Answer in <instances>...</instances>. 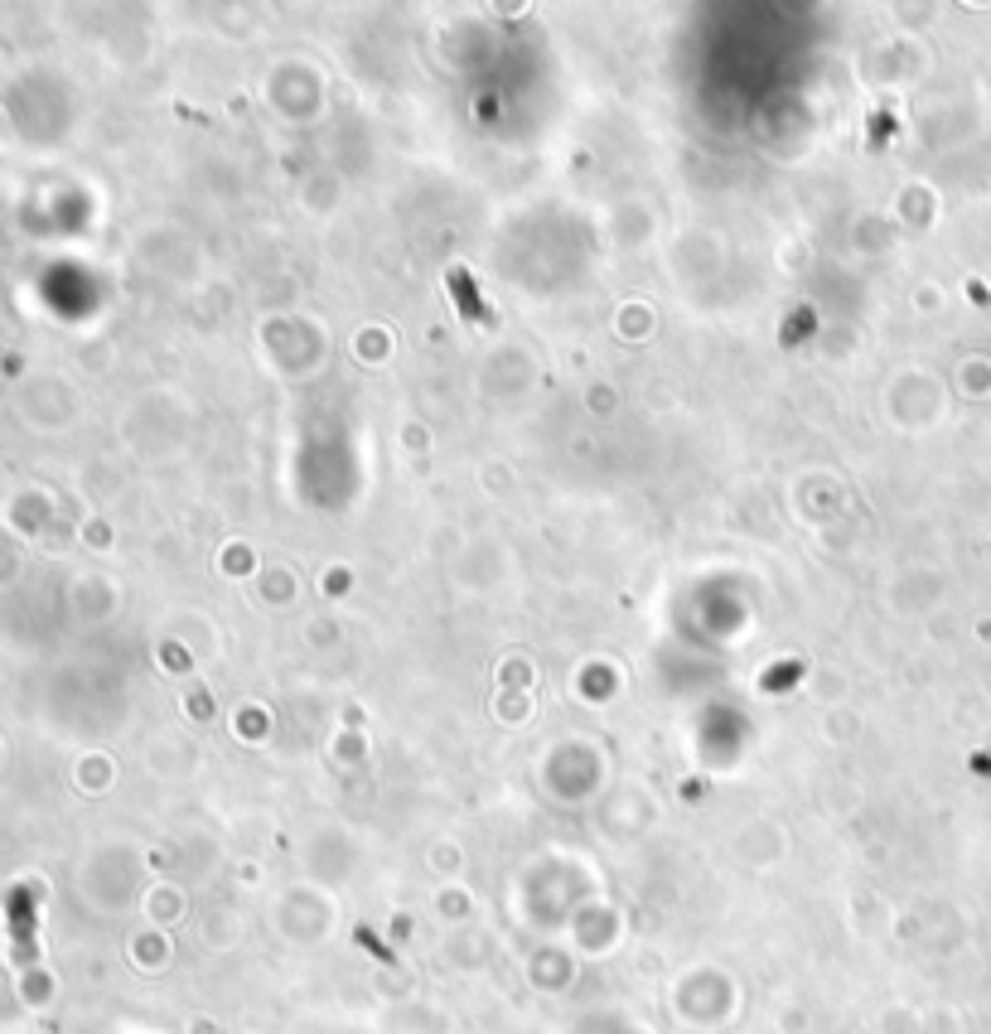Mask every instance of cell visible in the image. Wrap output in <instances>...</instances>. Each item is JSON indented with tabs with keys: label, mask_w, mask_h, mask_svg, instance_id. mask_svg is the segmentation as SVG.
<instances>
[{
	"label": "cell",
	"mask_w": 991,
	"mask_h": 1034,
	"mask_svg": "<svg viewBox=\"0 0 991 1034\" xmlns=\"http://www.w3.org/2000/svg\"><path fill=\"white\" fill-rule=\"evenodd\" d=\"M5 909H10V933H15V957L20 962H29L35 957V943H29V929H35V914H29V894L25 890H15L5 899Z\"/></svg>",
	"instance_id": "6da1fadb"
}]
</instances>
